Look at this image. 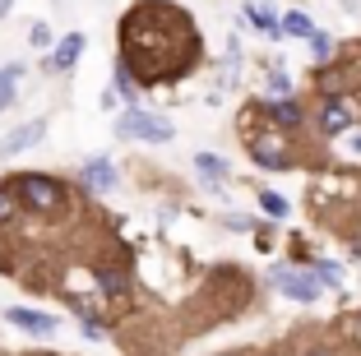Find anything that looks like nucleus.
Masks as SVG:
<instances>
[{
  "label": "nucleus",
  "instance_id": "nucleus-16",
  "mask_svg": "<svg viewBox=\"0 0 361 356\" xmlns=\"http://www.w3.org/2000/svg\"><path fill=\"white\" fill-rule=\"evenodd\" d=\"M116 93L126 97V102H135V97H139V84H135V79H130V70H126V65H121V70H116Z\"/></svg>",
  "mask_w": 361,
  "mask_h": 356
},
{
  "label": "nucleus",
  "instance_id": "nucleus-6",
  "mask_svg": "<svg viewBox=\"0 0 361 356\" xmlns=\"http://www.w3.org/2000/svg\"><path fill=\"white\" fill-rule=\"evenodd\" d=\"M42 135H47V125H42V121H23L19 130H10V135L0 139V157L10 162V157H19V153H23V148L42 144Z\"/></svg>",
  "mask_w": 361,
  "mask_h": 356
},
{
  "label": "nucleus",
  "instance_id": "nucleus-8",
  "mask_svg": "<svg viewBox=\"0 0 361 356\" xmlns=\"http://www.w3.org/2000/svg\"><path fill=\"white\" fill-rule=\"evenodd\" d=\"M84 180H88V190L106 195V190H116V167L106 157H93V162H84Z\"/></svg>",
  "mask_w": 361,
  "mask_h": 356
},
{
  "label": "nucleus",
  "instance_id": "nucleus-1",
  "mask_svg": "<svg viewBox=\"0 0 361 356\" xmlns=\"http://www.w3.org/2000/svg\"><path fill=\"white\" fill-rule=\"evenodd\" d=\"M121 135L126 139H144V144H171V121L158 111H144V106H130L126 116H121Z\"/></svg>",
  "mask_w": 361,
  "mask_h": 356
},
{
  "label": "nucleus",
  "instance_id": "nucleus-15",
  "mask_svg": "<svg viewBox=\"0 0 361 356\" xmlns=\"http://www.w3.org/2000/svg\"><path fill=\"white\" fill-rule=\"evenodd\" d=\"M259 209H264L269 218H287V200H283V195H274V190L259 195Z\"/></svg>",
  "mask_w": 361,
  "mask_h": 356
},
{
  "label": "nucleus",
  "instance_id": "nucleus-13",
  "mask_svg": "<svg viewBox=\"0 0 361 356\" xmlns=\"http://www.w3.org/2000/svg\"><path fill=\"white\" fill-rule=\"evenodd\" d=\"M23 79V65H0V111L14 102V88Z\"/></svg>",
  "mask_w": 361,
  "mask_h": 356
},
{
  "label": "nucleus",
  "instance_id": "nucleus-12",
  "mask_svg": "<svg viewBox=\"0 0 361 356\" xmlns=\"http://www.w3.org/2000/svg\"><path fill=\"white\" fill-rule=\"evenodd\" d=\"M278 32H287V37H315V23H310L306 10H287L283 23H278Z\"/></svg>",
  "mask_w": 361,
  "mask_h": 356
},
{
  "label": "nucleus",
  "instance_id": "nucleus-2",
  "mask_svg": "<svg viewBox=\"0 0 361 356\" xmlns=\"http://www.w3.org/2000/svg\"><path fill=\"white\" fill-rule=\"evenodd\" d=\"M245 148H250V157H255V167H269V171L292 167V148H287L283 130H255V135L245 139Z\"/></svg>",
  "mask_w": 361,
  "mask_h": 356
},
{
  "label": "nucleus",
  "instance_id": "nucleus-10",
  "mask_svg": "<svg viewBox=\"0 0 361 356\" xmlns=\"http://www.w3.org/2000/svg\"><path fill=\"white\" fill-rule=\"evenodd\" d=\"M269 116H274L278 130H297V125H301V106L292 102V97H278V102H269Z\"/></svg>",
  "mask_w": 361,
  "mask_h": 356
},
{
  "label": "nucleus",
  "instance_id": "nucleus-17",
  "mask_svg": "<svg viewBox=\"0 0 361 356\" xmlns=\"http://www.w3.org/2000/svg\"><path fill=\"white\" fill-rule=\"evenodd\" d=\"M102 292L106 296H121V292H126V273H116V269L102 273Z\"/></svg>",
  "mask_w": 361,
  "mask_h": 356
},
{
  "label": "nucleus",
  "instance_id": "nucleus-25",
  "mask_svg": "<svg viewBox=\"0 0 361 356\" xmlns=\"http://www.w3.org/2000/svg\"><path fill=\"white\" fill-rule=\"evenodd\" d=\"M310 356H329V352H310Z\"/></svg>",
  "mask_w": 361,
  "mask_h": 356
},
{
  "label": "nucleus",
  "instance_id": "nucleus-5",
  "mask_svg": "<svg viewBox=\"0 0 361 356\" xmlns=\"http://www.w3.org/2000/svg\"><path fill=\"white\" fill-rule=\"evenodd\" d=\"M5 319H10L14 329H23V333H32V338H51L56 329V314H42V310H28V305H10L5 310Z\"/></svg>",
  "mask_w": 361,
  "mask_h": 356
},
{
  "label": "nucleus",
  "instance_id": "nucleus-3",
  "mask_svg": "<svg viewBox=\"0 0 361 356\" xmlns=\"http://www.w3.org/2000/svg\"><path fill=\"white\" fill-rule=\"evenodd\" d=\"M14 195H19L23 204H28V209H37V213H56L65 204V195H61V185H56L51 176H19L14 180Z\"/></svg>",
  "mask_w": 361,
  "mask_h": 356
},
{
  "label": "nucleus",
  "instance_id": "nucleus-9",
  "mask_svg": "<svg viewBox=\"0 0 361 356\" xmlns=\"http://www.w3.org/2000/svg\"><path fill=\"white\" fill-rule=\"evenodd\" d=\"M79 51H84V32H70V37H61L51 51V65L56 70H70V65L79 61Z\"/></svg>",
  "mask_w": 361,
  "mask_h": 356
},
{
  "label": "nucleus",
  "instance_id": "nucleus-21",
  "mask_svg": "<svg viewBox=\"0 0 361 356\" xmlns=\"http://www.w3.org/2000/svg\"><path fill=\"white\" fill-rule=\"evenodd\" d=\"M28 42H32V47H47V42H51V32H47V28H42V23H37V28H32V32H28Z\"/></svg>",
  "mask_w": 361,
  "mask_h": 356
},
{
  "label": "nucleus",
  "instance_id": "nucleus-19",
  "mask_svg": "<svg viewBox=\"0 0 361 356\" xmlns=\"http://www.w3.org/2000/svg\"><path fill=\"white\" fill-rule=\"evenodd\" d=\"M315 278H319V287H324V283H338V278H343V269H338V264H319V269H315Z\"/></svg>",
  "mask_w": 361,
  "mask_h": 356
},
{
  "label": "nucleus",
  "instance_id": "nucleus-23",
  "mask_svg": "<svg viewBox=\"0 0 361 356\" xmlns=\"http://www.w3.org/2000/svg\"><path fill=\"white\" fill-rule=\"evenodd\" d=\"M10 10H14V0H0V19H5Z\"/></svg>",
  "mask_w": 361,
  "mask_h": 356
},
{
  "label": "nucleus",
  "instance_id": "nucleus-14",
  "mask_svg": "<svg viewBox=\"0 0 361 356\" xmlns=\"http://www.w3.org/2000/svg\"><path fill=\"white\" fill-rule=\"evenodd\" d=\"M245 19L255 23L259 32H278V19H274V10H269L264 0H250V5H245Z\"/></svg>",
  "mask_w": 361,
  "mask_h": 356
},
{
  "label": "nucleus",
  "instance_id": "nucleus-11",
  "mask_svg": "<svg viewBox=\"0 0 361 356\" xmlns=\"http://www.w3.org/2000/svg\"><path fill=\"white\" fill-rule=\"evenodd\" d=\"M195 167H200L204 185H223V180H227V162H223V157H213V153H200V157H195Z\"/></svg>",
  "mask_w": 361,
  "mask_h": 356
},
{
  "label": "nucleus",
  "instance_id": "nucleus-24",
  "mask_svg": "<svg viewBox=\"0 0 361 356\" xmlns=\"http://www.w3.org/2000/svg\"><path fill=\"white\" fill-rule=\"evenodd\" d=\"M352 153H361V135H352Z\"/></svg>",
  "mask_w": 361,
  "mask_h": 356
},
{
  "label": "nucleus",
  "instance_id": "nucleus-20",
  "mask_svg": "<svg viewBox=\"0 0 361 356\" xmlns=\"http://www.w3.org/2000/svg\"><path fill=\"white\" fill-rule=\"evenodd\" d=\"M14 218V200H10V190L0 185V222H10Z\"/></svg>",
  "mask_w": 361,
  "mask_h": 356
},
{
  "label": "nucleus",
  "instance_id": "nucleus-22",
  "mask_svg": "<svg viewBox=\"0 0 361 356\" xmlns=\"http://www.w3.org/2000/svg\"><path fill=\"white\" fill-rule=\"evenodd\" d=\"M274 93H283V97L292 93V84H287V74H274Z\"/></svg>",
  "mask_w": 361,
  "mask_h": 356
},
{
  "label": "nucleus",
  "instance_id": "nucleus-4",
  "mask_svg": "<svg viewBox=\"0 0 361 356\" xmlns=\"http://www.w3.org/2000/svg\"><path fill=\"white\" fill-rule=\"evenodd\" d=\"M361 121V97L357 93H329L324 97V111H319V130L324 135H343Z\"/></svg>",
  "mask_w": 361,
  "mask_h": 356
},
{
  "label": "nucleus",
  "instance_id": "nucleus-18",
  "mask_svg": "<svg viewBox=\"0 0 361 356\" xmlns=\"http://www.w3.org/2000/svg\"><path fill=\"white\" fill-rule=\"evenodd\" d=\"M310 47H315V56H319V61H329V51H334V37H329V32H315V37H310Z\"/></svg>",
  "mask_w": 361,
  "mask_h": 356
},
{
  "label": "nucleus",
  "instance_id": "nucleus-7",
  "mask_svg": "<svg viewBox=\"0 0 361 356\" xmlns=\"http://www.w3.org/2000/svg\"><path fill=\"white\" fill-rule=\"evenodd\" d=\"M278 287H283V296H292V301H301V305H310L319 296V278L315 273H278Z\"/></svg>",
  "mask_w": 361,
  "mask_h": 356
}]
</instances>
